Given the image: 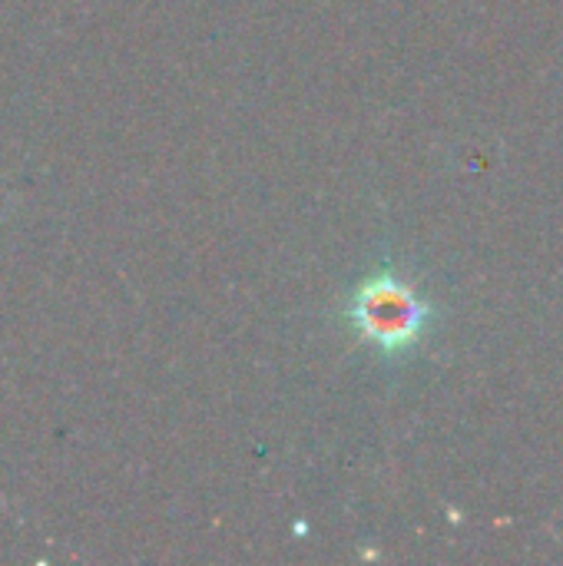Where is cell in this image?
Returning <instances> with one entry per match:
<instances>
[{
  "label": "cell",
  "mask_w": 563,
  "mask_h": 566,
  "mask_svg": "<svg viewBox=\"0 0 563 566\" xmlns=\"http://www.w3.org/2000/svg\"><path fill=\"white\" fill-rule=\"evenodd\" d=\"M348 318L358 328V335L368 338L375 348H382L385 355H398L421 338L431 308L398 275L382 272L358 285L348 305Z\"/></svg>",
  "instance_id": "cell-1"
}]
</instances>
